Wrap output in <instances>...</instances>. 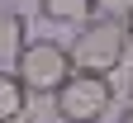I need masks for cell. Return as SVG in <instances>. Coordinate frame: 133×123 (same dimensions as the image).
<instances>
[{"label":"cell","mask_w":133,"mask_h":123,"mask_svg":"<svg viewBox=\"0 0 133 123\" xmlns=\"http://www.w3.org/2000/svg\"><path fill=\"white\" fill-rule=\"evenodd\" d=\"M71 66L76 71H95V76H109V71H119L124 57H128V33L119 19H100V14H90L86 24L76 28V38H71Z\"/></svg>","instance_id":"cell-1"},{"label":"cell","mask_w":133,"mask_h":123,"mask_svg":"<svg viewBox=\"0 0 133 123\" xmlns=\"http://www.w3.org/2000/svg\"><path fill=\"white\" fill-rule=\"evenodd\" d=\"M38 14L48 24H86L90 14H95V0H38Z\"/></svg>","instance_id":"cell-4"},{"label":"cell","mask_w":133,"mask_h":123,"mask_svg":"<svg viewBox=\"0 0 133 123\" xmlns=\"http://www.w3.org/2000/svg\"><path fill=\"white\" fill-rule=\"evenodd\" d=\"M24 109H29V90H24V81L14 76V71H5V66H0V123L24 118Z\"/></svg>","instance_id":"cell-6"},{"label":"cell","mask_w":133,"mask_h":123,"mask_svg":"<svg viewBox=\"0 0 133 123\" xmlns=\"http://www.w3.org/2000/svg\"><path fill=\"white\" fill-rule=\"evenodd\" d=\"M71 71H76L71 52H66V43H57V38H29L19 47V57H14V76L24 81L29 95H52Z\"/></svg>","instance_id":"cell-3"},{"label":"cell","mask_w":133,"mask_h":123,"mask_svg":"<svg viewBox=\"0 0 133 123\" xmlns=\"http://www.w3.org/2000/svg\"><path fill=\"white\" fill-rule=\"evenodd\" d=\"M128 99H133V85H128Z\"/></svg>","instance_id":"cell-10"},{"label":"cell","mask_w":133,"mask_h":123,"mask_svg":"<svg viewBox=\"0 0 133 123\" xmlns=\"http://www.w3.org/2000/svg\"><path fill=\"white\" fill-rule=\"evenodd\" d=\"M24 43H29V24H24V14L0 5V62H14Z\"/></svg>","instance_id":"cell-5"},{"label":"cell","mask_w":133,"mask_h":123,"mask_svg":"<svg viewBox=\"0 0 133 123\" xmlns=\"http://www.w3.org/2000/svg\"><path fill=\"white\" fill-rule=\"evenodd\" d=\"M124 33H128V43H133V10H128V19H124Z\"/></svg>","instance_id":"cell-8"},{"label":"cell","mask_w":133,"mask_h":123,"mask_svg":"<svg viewBox=\"0 0 133 123\" xmlns=\"http://www.w3.org/2000/svg\"><path fill=\"white\" fill-rule=\"evenodd\" d=\"M14 123H24V118H14Z\"/></svg>","instance_id":"cell-12"},{"label":"cell","mask_w":133,"mask_h":123,"mask_svg":"<svg viewBox=\"0 0 133 123\" xmlns=\"http://www.w3.org/2000/svg\"><path fill=\"white\" fill-rule=\"evenodd\" d=\"M52 109L66 123H95L114 109V81L95 76V71H71L57 90H52Z\"/></svg>","instance_id":"cell-2"},{"label":"cell","mask_w":133,"mask_h":123,"mask_svg":"<svg viewBox=\"0 0 133 123\" xmlns=\"http://www.w3.org/2000/svg\"><path fill=\"white\" fill-rule=\"evenodd\" d=\"M128 10H133V0H95V14L100 19H128Z\"/></svg>","instance_id":"cell-7"},{"label":"cell","mask_w":133,"mask_h":123,"mask_svg":"<svg viewBox=\"0 0 133 123\" xmlns=\"http://www.w3.org/2000/svg\"><path fill=\"white\" fill-rule=\"evenodd\" d=\"M119 123H133V99H128V109L119 114Z\"/></svg>","instance_id":"cell-9"},{"label":"cell","mask_w":133,"mask_h":123,"mask_svg":"<svg viewBox=\"0 0 133 123\" xmlns=\"http://www.w3.org/2000/svg\"><path fill=\"white\" fill-rule=\"evenodd\" d=\"M95 123H105V118H95Z\"/></svg>","instance_id":"cell-11"}]
</instances>
